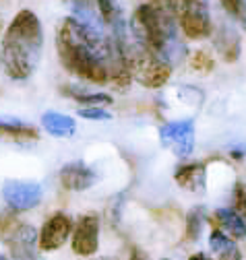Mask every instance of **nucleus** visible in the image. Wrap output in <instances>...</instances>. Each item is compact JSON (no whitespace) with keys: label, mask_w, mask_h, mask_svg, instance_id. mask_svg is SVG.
<instances>
[{"label":"nucleus","mask_w":246,"mask_h":260,"mask_svg":"<svg viewBox=\"0 0 246 260\" xmlns=\"http://www.w3.org/2000/svg\"><path fill=\"white\" fill-rule=\"evenodd\" d=\"M44 46L42 21L34 11H19L7 27L0 46V67L13 81L29 79L40 64Z\"/></svg>","instance_id":"nucleus-1"},{"label":"nucleus","mask_w":246,"mask_h":260,"mask_svg":"<svg viewBox=\"0 0 246 260\" xmlns=\"http://www.w3.org/2000/svg\"><path fill=\"white\" fill-rule=\"evenodd\" d=\"M131 38L160 54L170 64L184 56V46L180 44L176 31V17L156 3H145L135 11Z\"/></svg>","instance_id":"nucleus-2"},{"label":"nucleus","mask_w":246,"mask_h":260,"mask_svg":"<svg viewBox=\"0 0 246 260\" xmlns=\"http://www.w3.org/2000/svg\"><path fill=\"white\" fill-rule=\"evenodd\" d=\"M162 143L172 149L180 159L189 157L195 151V122L193 120H174L160 128Z\"/></svg>","instance_id":"nucleus-3"},{"label":"nucleus","mask_w":246,"mask_h":260,"mask_svg":"<svg viewBox=\"0 0 246 260\" xmlns=\"http://www.w3.org/2000/svg\"><path fill=\"white\" fill-rule=\"evenodd\" d=\"M42 186L34 182H19V180H9L3 186V197L7 205L13 211H29L42 203Z\"/></svg>","instance_id":"nucleus-4"},{"label":"nucleus","mask_w":246,"mask_h":260,"mask_svg":"<svg viewBox=\"0 0 246 260\" xmlns=\"http://www.w3.org/2000/svg\"><path fill=\"white\" fill-rule=\"evenodd\" d=\"M73 250L79 256H91L100 248V219L98 215H83L73 234Z\"/></svg>","instance_id":"nucleus-5"},{"label":"nucleus","mask_w":246,"mask_h":260,"mask_svg":"<svg viewBox=\"0 0 246 260\" xmlns=\"http://www.w3.org/2000/svg\"><path fill=\"white\" fill-rule=\"evenodd\" d=\"M71 232H73V221H71L69 215H65V213L52 215L44 223L42 232H40V248L46 250V252L58 250L60 246L69 240Z\"/></svg>","instance_id":"nucleus-6"},{"label":"nucleus","mask_w":246,"mask_h":260,"mask_svg":"<svg viewBox=\"0 0 246 260\" xmlns=\"http://www.w3.org/2000/svg\"><path fill=\"white\" fill-rule=\"evenodd\" d=\"M174 180L180 188L203 194L207 188V164L203 161H193V164H182L174 172Z\"/></svg>","instance_id":"nucleus-7"},{"label":"nucleus","mask_w":246,"mask_h":260,"mask_svg":"<svg viewBox=\"0 0 246 260\" xmlns=\"http://www.w3.org/2000/svg\"><path fill=\"white\" fill-rule=\"evenodd\" d=\"M60 182H63V186L67 190L83 192L98 182V176L91 168L81 164V161H73V164H67L60 170Z\"/></svg>","instance_id":"nucleus-8"},{"label":"nucleus","mask_w":246,"mask_h":260,"mask_svg":"<svg viewBox=\"0 0 246 260\" xmlns=\"http://www.w3.org/2000/svg\"><path fill=\"white\" fill-rule=\"evenodd\" d=\"M11 250L17 260H29L34 258L36 250V230L32 225H19L17 232L11 238Z\"/></svg>","instance_id":"nucleus-9"},{"label":"nucleus","mask_w":246,"mask_h":260,"mask_svg":"<svg viewBox=\"0 0 246 260\" xmlns=\"http://www.w3.org/2000/svg\"><path fill=\"white\" fill-rule=\"evenodd\" d=\"M73 17L87 29L104 34V19L100 15V9H96L89 0H73Z\"/></svg>","instance_id":"nucleus-10"},{"label":"nucleus","mask_w":246,"mask_h":260,"mask_svg":"<svg viewBox=\"0 0 246 260\" xmlns=\"http://www.w3.org/2000/svg\"><path fill=\"white\" fill-rule=\"evenodd\" d=\"M42 126H44L46 133L52 135V137H73L75 130H77V124H75V120L71 116L56 114V112L44 114Z\"/></svg>","instance_id":"nucleus-11"},{"label":"nucleus","mask_w":246,"mask_h":260,"mask_svg":"<svg viewBox=\"0 0 246 260\" xmlns=\"http://www.w3.org/2000/svg\"><path fill=\"white\" fill-rule=\"evenodd\" d=\"M0 135L13 137L17 141H36L38 139V130L32 124L21 122L17 118H5V116H0Z\"/></svg>","instance_id":"nucleus-12"},{"label":"nucleus","mask_w":246,"mask_h":260,"mask_svg":"<svg viewBox=\"0 0 246 260\" xmlns=\"http://www.w3.org/2000/svg\"><path fill=\"white\" fill-rule=\"evenodd\" d=\"M215 44H218V50L222 52V56L228 62H234L240 56V38H238L236 29L232 25H222L220 36H218V40H215Z\"/></svg>","instance_id":"nucleus-13"},{"label":"nucleus","mask_w":246,"mask_h":260,"mask_svg":"<svg viewBox=\"0 0 246 260\" xmlns=\"http://www.w3.org/2000/svg\"><path fill=\"white\" fill-rule=\"evenodd\" d=\"M96 5L100 9V15L104 19V23H108L112 27V34H120L125 31V19H122V13L118 9L116 0H96Z\"/></svg>","instance_id":"nucleus-14"},{"label":"nucleus","mask_w":246,"mask_h":260,"mask_svg":"<svg viewBox=\"0 0 246 260\" xmlns=\"http://www.w3.org/2000/svg\"><path fill=\"white\" fill-rule=\"evenodd\" d=\"M218 219H220L224 230L228 234H232L234 238H238V240L246 238V221L234 209H220L218 211Z\"/></svg>","instance_id":"nucleus-15"},{"label":"nucleus","mask_w":246,"mask_h":260,"mask_svg":"<svg viewBox=\"0 0 246 260\" xmlns=\"http://www.w3.org/2000/svg\"><path fill=\"white\" fill-rule=\"evenodd\" d=\"M65 93H71L69 97H75L77 102L87 104V106H96V104H110L112 97L106 93H87L85 89H77V87H65Z\"/></svg>","instance_id":"nucleus-16"},{"label":"nucleus","mask_w":246,"mask_h":260,"mask_svg":"<svg viewBox=\"0 0 246 260\" xmlns=\"http://www.w3.org/2000/svg\"><path fill=\"white\" fill-rule=\"evenodd\" d=\"M209 248H211V252L215 254V256H226V254H230V252H234L238 246L226 236V234H222L220 230H215L213 234H211V238H209Z\"/></svg>","instance_id":"nucleus-17"},{"label":"nucleus","mask_w":246,"mask_h":260,"mask_svg":"<svg viewBox=\"0 0 246 260\" xmlns=\"http://www.w3.org/2000/svg\"><path fill=\"white\" fill-rule=\"evenodd\" d=\"M222 5L226 9V13L232 19H236L242 25V29L246 31V0H222Z\"/></svg>","instance_id":"nucleus-18"},{"label":"nucleus","mask_w":246,"mask_h":260,"mask_svg":"<svg viewBox=\"0 0 246 260\" xmlns=\"http://www.w3.org/2000/svg\"><path fill=\"white\" fill-rule=\"evenodd\" d=\"M201 227H203V213H201V209H195L189 215V221H187V236H189V240H199Z\"/></svg>","instance_id":"nucleus-19"},{"label":"nucleus","mask_w":246,"mask_h":260,"mask_svg":"<svg viewBox=\"0 0 246 260\" xmlns=\"http://www.w3.org/2000/svg\"><path fill=\"white\" fill-rule=\"evenodd\" d=\"M234 211L246 221V184L236 182L234 186Z\"/></svg>","instance_id":"nucleus-20"},{"label":"nucleus","mask_w":246,"mask_h":260,"mask_svg":"<svg viewBox=\"0 0 246 260\" xmlns=\"http://www.w3.org/2000/svg\"><path fill=\"white\" fill-rule=\"evenodd\" d=\"M79 116L81 118H87V120H110L112 114L106 112L104 108H96V106H85L79 110Z\"/></svg>","instance_id":"nucleus-21"},{"label":"nucleus","mask_w":246,"mask_h":260,"mask_svg":"<svg viewBox=\"0 0 246 260\" xmlns=\"http://www.w3.org/2000/svg\"><path fill=\"white\" fill-rule=\"evenodd\" d=\"M193 67L197 71H211L213 69V60H211V56L207 52L199 50V52L193 54Z\"/></svg>","instance_id":"nucleus-22"},{"label":"nucleus","mask_w":246,"mask_h":260,"mask_svg":"<svg viewBox=\"0 0 246 260\" xmlns=\"http://www.w3.org/2000/svg\"><path fill=\"white\" fill-rule=\"evenodd\" d=\"M230 155H232L234 159H238V161H240V159L246 155V145H242V147H234V149L230 151Z\"/></svg>","instance_id":"nucleus-23"},{"label":"nucleus","mask_w":246,"mask_h":260,"mask_svg":"<svg viewBox=\"0 0 246 260\" xmlns=\"http://www.w3.org/2000/svg\"><path fill=\"white\" fill-rule=\"evenodd\" d=\"M220 260H246L242 254H240V250L236 248L234 252H230V254H226V256H220Z\"/></svg>","instance_id":"nucleus-24"},{"label":"nucleus","mask_w":246,"mask_h":260,"mask_svg":"<svg viewBox=\"0 0 246 260\" xmlns=\"http://www.w3.org/2000/svg\"><path fill=\"white\" fill-rule=\"evenodd\" d=\"M131 260H147V256H145L139 248H135V250H133V254H131Z\"/></svg>","instance_id":"nucleus-25"},{"label":"nucleus","mask_w":246,"mask_h":260,"mask_svg":"<svg viewBox=\"0 0 246 260\" xmlns=\"http://www.w3.org/2000/svg\"><path fill=\"white\" fill-rule=\"evenodd\" d=\"M189 260H207V258H205V254H195V256H191Z\"/></svg>","instance_id":"nucleus-26"},{"label":"nucleus","mask_w":246,"mask_h":260,"mask_svg":"<svg viewBox=\"0 0 246 260\" xmlns=\"http://www.w3.org/2000/svg\"><path fill=\"white\" fill-rule=\"evenodd\" d=\"M0 27H3V15H0Z\"/></svg>","instance_id":"nucleus-27"},{"label":"nucleus","mask_w":246,"mask_h":260,"mask_svg":"<svg viewBox=\"0 0 246 260\" xmlns=\"http://www.w3.org/2000/svg\"><path fill=\"white\" fill-rule=\"evenodd\" d=\"M0 260H7V258H5V256H3V254H0Z\"/></svg>","instance_id":"nucleus-28"},{"label":"nucleus","mask_w":246,"mask_h":260,"mask_svg":"<svg viewBox=\"0 0 246 260\" xmlns=\"http://www.w3.org/2000/svg\"><path fill=\"white\" fill-rule=\"evenodd\" d=\"M162 260H170V258H162Z\"/></svg>","instance_id":"nucleus-29"}]
</instances>
